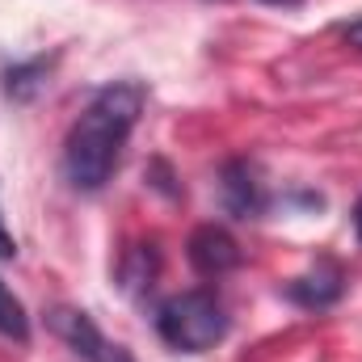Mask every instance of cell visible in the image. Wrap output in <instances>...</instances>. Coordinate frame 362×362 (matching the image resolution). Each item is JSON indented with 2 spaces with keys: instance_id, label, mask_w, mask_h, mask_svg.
Returning a JSON list of instances; mask_svg holds the SVG:
<instances>
[{
  "instance_id": "1",
  "label": "cell",
  "mask_w": 362,
  "mask_h": 362,
  "mask_svg": "<svg viewBox=\"0 0 362 362\" xmlns=\"http://www.w3.org/2000/svg\"><path fill=\"white\" fill-rule=\"evenodd\" d=\"M139 110H144V85L135 81H114L93 93V101L81 110L64 144V173L76 189L93 194L110 181L127 135L139 122Z\"/></svg>"
},
{
  "instance_id": "2",
  "label": "cell",
  "mask_w": 362,
  "mask_h": 362,
  "mask_svg": "<svg viewBox=\"0 0 362 362\" xmlns=\"http://www.w3.org/2000/svg\"><path fill=\"white\" fill-rule=\"evenodd\" d=\"M156 333L185 354H202L228 337V312L211 291H185L160 303L156 312Z\"/></svg>"
},
{
  "instance_id": "3",
  "label": "cell",
  "mask_w": 362,
  "mask_h": 362,
  "mask_svg": "<svg viewBox=\"0 0 362 362\" xmlns=\"http://www.w3.org/2000/svg\"><path fill=\"white\" fill-rule=\"evenodd\" d=\"M47 325L55 329V337H64L85 362H131V354L122 346H114L97 325H93L89 312H76V308H55L47 316Z\"/></svg>"
},
{
  "instance_id": "4",
  "label": "cell",
  "mask_w": 362,
  "mask_h": 362,
  "mask_svg": "<svg viewBox=\"0 0 362 362\" xmlns=\"http://www.w3.org/2000/svg\"><path fill=\"white\" fill-rule=\"evenodd\" d=\"M189 266L202 274V278H219V274L236 270L240 266V249H236L232 232L228 228H215V223L198 228L189 236Z\"/></svg>"
},
{
  "instance_id": "5",
  "label": "cell",
  "mask_w": 362,
  "mask_h": 362,
  "mask_svg": "<svg viewBox=\"0 0 362 362\" xmlns=\"http://www.w3.org/2000/svg\"><path fill=\"white\" fill-rule=\"evenodd\" d=\"M223 202H228V211L240 215V219H257V215L270 206V194H266V185H262L257 169H253L249 160H232V165L223 169Z\"/></svg>"
},
{
  "instance_id": "6",
  "label": "cell",
  "mask_w": 362,
  "mask_h": 362,
  "mask_svg": "<svg viewBox=\"0 0 362 362\" xmlns=\"http://www.w3.org/2000/svg\"><path fill=\"white\" fill-rule=\"evenodd\" d=\"M341 291H346V278L333 262H320L312 274H303V278H295L286 286V295L295 303H303V308H329V303L341 299Z\"/></svg>"
},
{
  "instance_id": "7",
  "label": "cell",
  "mask_w": 362,
  "mask_h": 362,
  "mask_svg": "<svg viewBox=\"0 0 362 362\" xmlns=\"http://www.w3.org/2000/svg\"><path fill=\"white\" fill-rule=\"evenodd\" d=\"M0 337L8 341H30V316L21 308V299L0 282Z\"/></svg>"
},
{
  "instance_id": "8",
  "label": "cell",
  "mask_w": 362,
  "mask_h": 362,
  "mask_svg": "<svg viewBox=\"0 0 362 362\" xmlns=\"http://www.w3.org/2000/svg\"><path fill=\"white\" fill-rule=\"evenodd\" d=\"M13 253H17V245H13V236H8V228H4V219H0V257L8 262Z\"/></svg>"
},
{
  "instance_id": "9",
  "label": "cell",
  "mask_w": 362,
  "mask_h": 362,
  "mask_svg": "<svg viewBox=\"0 0 362 362\" xmlns=\"http://www.w3.org/2000/svg\"><path fill=\"white\" fill-rule=\"evenodd\" d=\"M341 34H346V42L362 47V17H358V21H350V25H341Z\"/></svg>"
},
{
  "instance_id": "10",
  "label": "cell",
  "mask_w": 362,
  "mask_h": 362,
  "mask_svg": "<svg viewBox=\"0 0 362 362\" xmlns=\"http://www.w3.org/2000/svg\"><path fill=\"white\" fill-rule=\"evenodd\" d=\"M354 232H358V240H362V198H358V206H354Z\"/></svg>"
},
{
  "instance_id": "11",
  "label": "cell",
  "mask_w": 362,
  "mask_h": 362,
  "mask_svg": "<svg viewBox=\"0 0 362 362\" xmlns=\"http://www.w3.org/2000/svg\"><path fill=\"white\" fill-rule=\"evenodd\" d=\"M266 4H299V0H266Z\"/></svg>"
}]
</instances>
